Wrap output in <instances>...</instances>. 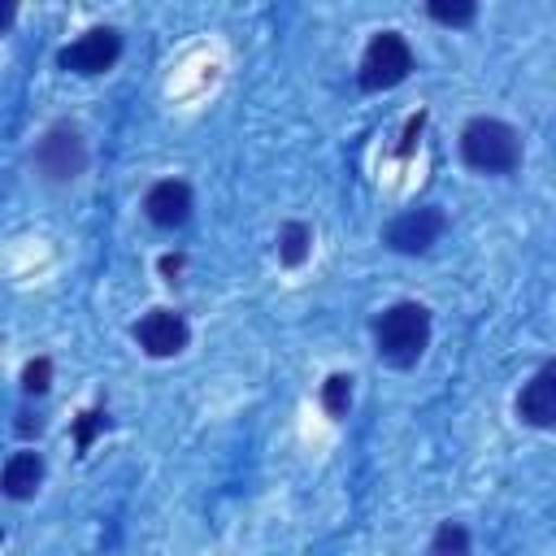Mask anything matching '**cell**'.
Listing matches in <instances>:
<instances>
[{
	"instance_id": "1",
	"label": "cell",
	"mask_w": 556,
	"mask_h": 556,
	"mask_svg": "<svg viewBox=\"0 0 556 556\" xmlns=\"http://www.w3.org/2000/svg\"><path fill=\"white\" fill-rule=\"evenodd\" d=\"M374 339H378V356L395 369H408L417 365V356L426 352L430 343V313L413 300L404 304H391L378 321H374Z\"/></svg>"
},
{
	"instance_id": "2",
	"label": "cell",
	"mask_w": 556,
	"mask_h": 556,
	"mask_svg": "<svg viewBox=\"0 0 556 556\" xmlns=\"http://www.w3.org/2000/svg\"><path fill=\"white\" fill-rule=\"evenodd\" d=\"M460 156L469 169H482V174H508L517 169L521 161V139L508 122L500 117H473L465 130H460Z\"/></svg>"
},
{
	"instance_id": "3",
	"label": "cell",
	"mask_w": 556,
	"mask_h": 556,
	"mask_svg": "<svg viewBox=\"0 0 556 556\" xmlns=\"http://www.w3.org/2000/svg\"><path fill=\"white\" fill-rule=\"evenodd\" d=\"M408 70H413V52H408L404 35L382 30V35L369 39V48L361 56V87L365 91H387V87L404 83Z\"/></svg>"
},
{
	"instance_id": "4",
	"label": "cell",
	"mask_w": 556,
	"mask_h": 556,
	"mask_svg": "<svg viewBox=\"0 0 556 556\" xmlns=\"http://www.w3.org/2000/svg\"><path fill=\"white\" fill-rule=\"evenodd\" d=\"M117 56H122V35L113 26H91L70 48H61L56 61H61V70H74V74H104Z\"/></svg>"
},
{
	"instance_id": "5",
	"label": "cell",
	"mask_w": 556,
	"mask_h": 556,
	"mask_svg": "<svg viewBox=\"0 0 556 556\" xmlns=\"http://www.w3.org/2000/svg\"><path fill=\"white\" fill-rule=\"evenodd\" d=\"M35 165H39L48 178H56V182L78 178L83 165H87V148H83L78 130H70V126H52V130L39 139V148H35Z\"/></svg>"
},
{
	"instance_id": "6",
	"label": "cell",
	"mask_w": 556,
	"mask_h": 556,
	"mask_svg": "<svg viewBox=\"0 0 556 556\" xmlns=\"http://www.w3.org/2000/svg\"><path fill=\"white\" fill-rule=\"evenodd\" d=\"M443 213L434 208V204H421V208H408V213H400L387 230H382V239H387V248H395V252H426L439 235H443Z\"/></svg>"
},
{
	"instance_id": "7",
	"label": "cell",
	"mask_w": 556,
	"mask_h": 556,
	"mask_svg": "<svg viewBox=\"0 0 556 556\" xmlns=\"http://www.w3.org/2000/svg\"><path fill=\"white\" fill-rule=\"evenodd\" d=\"M135 339L148 356H174L187 348V321L169 308H152L139 326H135Z\"/></svg>"
},
{
	"instance_id": "8",
	"label": "cell",
	"mask_w": 556,
	"mask_h": 556,
	"mask_svg": "<svg viewBox=\"0 0 556 556\" xmlns=\"http://www.w3.org/2000/svg\"><path fill=\"white\" fill-rule=\"evenodd\" d=\"M143 213H148V222H156V226H165V230L182 226L187 213H191V187L178 182V178L156 182V187L143 195Z\"/></svg>"
},
{
	"instance_id": "9",
	"label": "cell",
	"mask_w": 556,
	"mask_h": 556,
	"mask_svg": "<svg viewBox=\"0 0 556 556\" xmlns=\"http://www.w3.org/2000/svg\"><path fill=\"white\" fill-rule=\"evenodd\" d=\"M517 413H521L530 426H556V365L539 369V374L526 382V391H521V400H517Z\"/></svg>"
},
{
	"instance_id": "10",
	"label": "cell",
	"mask_w": 556,
	"mask_h": 556,
	"mask_svg": "<svg viewBox=\"0 0 556 556\" xmlns=\"http://www.w3.org/2000/svg\"><path fill=\"white\" fill-rule=\"evenodd\" d=\"M39 482H43V456L39 452H13L4 465V495L26 500V495H35Z\"/></svg>"
},
{
	"instance_id": "11",
	"label": "cell",
	"mask_w": 556,
	"mask_h": 556,
	"mask_svg": "<svg viewBox=\"0 0 556 556\" xmlns=\"http://www.w3.org/2000/svg\"><path fill=\"white\" fill-rule=\"evenodd\" d=\"M278 256H282V265H304V256H308V226L304 222H287L282 226Z\"/></svg>"
},
{
	"instance_id": "12",
	"label": "cell",
	"mask_w": 556,
	"mask_h": 556,
	"mask_svg": "<svg viewBox=\"0 0 556 556\" xmlns=\"http://www.w3.org/2000/svg\"><path fill=\"white\" fill-rule=\"evenodd\" d=\"M430 556H469V534L460 521H443L434 530V543H430Z\"/></svg>"
},
{
	"instance_id": "13",
	"label": "cell",
	"mask_w": 556,
	"mask_h": 556,
	"mask_svg": "<svg viewBox=\"0 0 556 556\" xmlns=\"http://www.w3.org/2000/svg\"><path fill=\"white\" fill-rule=\"evenodd\" d=\"M321 404H326L330 417H343L348 404H352V378H348V374H330V378L321 382Z\"/></svg>"
},
{
	"instance_id": "14",
	"label": "cell",
	"mask_w": 556,
	"mask_h": 556,
	"mask_svg": "<svg viewBox=\"0 0 556 556\" xmlns=\"http://www.w3.org/2000/svg\"><path fill=\"white\" fill-rule=\"evenodd\" d=\"M473 0H430V17L443 26H469L473 22Z\"/></svg>"
},
{
	"instance_id": "15",
	"label": "cell",
	"mask_w": 556,
	"mask_h": 556,
	"mask_svg": "<svg viewBox=\"0 0 556 556\" xmlns=\"http://www.w3.org/2000/svg\"><path fill=\"white\" fill-rule=\"evenodd\" d=\"M48 378H52V361H48V356H39V361H30V365H26V374H22V387L39 395V391H48Z\"/></svg>"
},
{
	"instance_id": "16",
	"label": "cell",
	"mask_w": 556,
	"mask_h": 556,
	"mask_svg": "<svg viewBox=\"0 0 556 556\" xmlns=\"http://www.w3.org/2000/svg\"><path fill=\"white\" fill-rule=\"evenodd\" d=\"M100 426H104V413H83V421H78V447H87Z\"/></svg>"
},
{
	"instance_id": "17",
	"label": "cell",
	"mask_w": 556,
	"mask_h": 556,
	"mask_svg": "<svg viewBox=\"0 0 556 556\" xmlns=\"http://www.w3.org/2000/svg\"><path fill=\"white\" fill-rule=\"evenodd\" d=\"M161 269H165V274H178V269H182V256H165Z\"/></svg>"
}]
</instances>
